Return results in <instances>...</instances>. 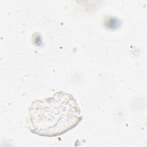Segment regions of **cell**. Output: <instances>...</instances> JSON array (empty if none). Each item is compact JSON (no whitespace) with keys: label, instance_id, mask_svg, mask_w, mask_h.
I'll use <instances>...</instances> for the list:
<instances>
[{"label":"cell","instance_id":"1","mask_svg":"<svg viewBox=\"0 0 147 147\" xmlns=\"http://www.w3.org/2000/svg\"><path fill=\"white\" fill-rule=\"evenodd\" d=\"M28 125L34 134L53 137L75 127L82 117L72 95L58 91L52 96L33 102L29 107Z\"/></svg>","mask_w":147,"mask_h":147},{"label":"cell","instance_id":"2","mask_svg":"<svg viewBox=\"0 0 147 147\" xmlns=\"http://www.w3.org/2000/svg\"><path fill=\"white\" fill-rule=\"evenodd\" d=\"M105 26L106 28L110 29H115L119 26V21L115 17L107 18L105 21Z\"/></svg>","mask_w":147,"mask_h":147}]
</instances>
